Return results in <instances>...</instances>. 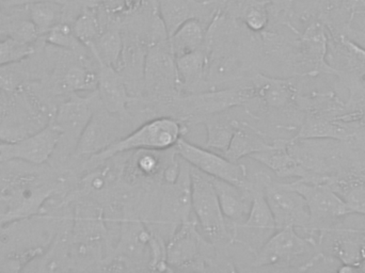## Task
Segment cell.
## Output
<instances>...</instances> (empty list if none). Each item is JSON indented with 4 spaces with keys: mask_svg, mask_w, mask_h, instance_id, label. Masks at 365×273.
Masks as SVG:
<instances>
[{
    "mask_svg": "<svg viewBox=\"0 0 365 273\" xmlns=\"http://www.w3.org/2000/svg\"><path fill=\"white\" fill-rule=\"evenodd\" d=\"M123 45L121 19L107 17L103 26L102 34L96 41L91 53L98 61V66L104 64L118 70L123 51Z\"/></svg>",
    "mask_w": 365,
    "mask_h": 273,
    "instance_id": "24",
    "label": "cell"
},
{
    "mask_svg": "<svg viewBox=\"0 0 365 273\" xmlns=\"http://www.w3.org/2000/svg\"><path fill=\"white\" fill-rule=\"evenodd\" d=\"M124 160L122 167V180L128 186H141L150 185L156 177L162 182L163 172L167 163L171 160L175 153L170 157L165 156L163 152L158 150H136Z\"/></svg>",
    "mask_w": 365,
    "mask_h": 273,
    "instance_id": "19",
    "label": "cell"
},
{
    "mask_svg": "<svg viewBox=\"0 0 365 273\" xmlns=\"http://www.w3.org/2000/svg\"><path fill=\"white\" fill-rule=\"evenodd\" d=\"M34 47L31 43L23 42L14 38L0 41V66L16 63L34 55Z\"/></svg>",
    "mask_w": 365,
    "mask_h": 273,
    "instance_id": "32",
    "label": "cell"
},
{
    "mask_svg": "<svg viewBox=\"0 0 365 273\" xmlns=\"http://www.w3.org/2000/svg\"><path fill=\"white\" fill-rule=\"evenodd\" d=\"M132 126V122L101 107L81 133L75 148V158L81 159L85 163L90 157L106 150L111 144L126 136V130Z\"/></svg>",
    "mask_w": 365,
    "mask_h": 273,
    "instance_id": "12",
    "label": "cell"
},
{
    "mask_svg": "<svg viewBox=\"0 0 365 273\" xmlns=\"http://www.w3.org/2000/svg\"><path fill=\"white\" fill-rule=\"evenodd\" d=\"M119 225V239L111 253L128 259L138 270L145 267L147 269L153 232L143 219L136 216H124L120 219Z\"/></svg>",
    "mask_w": 365,
    "mask_h": 273,
    "instance_id": "15",
    "label": "cell"
},
{
    "mask_svg": "<svg viewBox=\"0 0 365 273\" xmlns=\"http://www.w3.org/2000/svg\"><path fill=\"white\" fill-rule=\"evenodd\" d=\"M252 192V205L244 223L230 225L233 244H240L252 252H257L277 231L276 222L267 200L264 195L263 185L259 174H255L249 185Z\"/></svg>",
    "mask_w": 365,
    "mask_h": 273,
    "instance_id": "9",
    "label": "cell"
},
{
    "mask_svg": "<svg viewBox=\"0 0 365 273\" xmlns=\"http://www.w3.org/2000/svg\"><path fill=\"white\" fill-rule=\"evenodd\" d=\"M41 1H56L64 4V6H68L71 0H10V1L6 2V6H28V4Z\"/></svg>",
    "mask_w": 365,
    "mask_h": 273,
    "instance_id": "36",
    "label": "cell"
},
{
    "mask_svg": "<svg viewBox=\"0 0 365 273\" xmlns=\"http://www.w3.org/2000/svg\"><path fill=\"white\" fill-rule=\"evenodd\" d=\"M101 107L103 105L98 90L86 92V96H81V93L70 94L64 102L59 104L51 120V123L61 134L58 146H63L62 150L75 153L81 133L92 115Z\"/></svg>",
    "mask_w": 365,
    "mask_h": 273,
    "instance_id": "10",
    "label": "cell"
},
{
    "mask_svg": "<svg viewBox=\"0 0 365 273\" xmlns=\"http://www.w3.org/2000/svg\"><path fill=\"white\" fill-rule=\"evenodd\" d=\"M319 248L314 239L302 237L294 227L277 230L255 253L251 267L304 272L309 262L321 251Z\"/></svg>",
    "mask_w": 365,
    "mask_h": 273,
    "instance_id": "4",
    "label": "cell"
},
{
    "mask_svg": "<svg viewBox=\"0 0 365 273\" xmlns=\"http://www.w3.org/2000/svg\"><path fill=\"white\" fill-rule=\"evenodd\" d=\"M302 76L274 77L257 73L251 79L255 90V100L265 111L291 113L299 106L298 83Z\"/></svg>",
    "mask_w": 365,
    "mask_h": 273,
    "instance_id": "14",
    "label": "cell"
},
{
    "mask_svg": "<svg viewBox=\"0 0 365 273\" xmlns=\"http://www.w3.org/2000/svg\"><path fill=\"white\" fill-rule=\"evenodd\" d=\"M206 130V148L225 153L231 143L232 138L240 126V122L231 119L227 113L210 115L201 122Z\"/></svg>",
    "mask_w": 365,
    "mask_h": 273,
    "instance_id": "27",
    "label": "cell"
},
{
    "mask_svg": "<svg viewBox=\"0 0 365 273\" xmlns=\"http://www.w3.org/2000/svg\"><path fill=\"white\" fill-rule=\"evenodd\" d=\"M191 206L197 227L216 246L233 244L231 227L223 216L212 177L191 167Z\"/></svg>",
    "mask_w": 365,
    "mask_h": 273,
    "instance_id": "5",
    "label": "cell"
},
{
    "mask_svg": "<svg viewBox=\"0 0 365 273\" xmlns=\"http://www.w3.org/2000/svg\"><path fill=\"white\" fill-rule=\"evenodd\" d=\"M25 88L10 93V100L0 110L1 142L16 141L44 128L45 113L38 101Z\"/></svg>",
    "mask_w": 365,
    "mask_h": 273,
    "instance_id": "8",
    "label": "cell"
},
{
    "mask_svg": "<svg viewBox=\"0 0 365 273\" xmlns=\"http://www.w3.org/2000/svg\"><path fill=\"white\" fill-rule=\"evenodd\" d=\"M72 26L77 38L91 51L103 31L98 6L83 9Z\"/></svg>",
    "mask_w": 365,
    "mask_h": 273,
    "instance_id": "30",
    "label": "cell"
},
{
    "mask_svg": "<svg viewBox=\"0 0 365 273\" xmlns=\"http://www.w3.org/2000/svg\"><path fill=\"white\" fill-rule=\"evenodd\" d=\"M61 139L59 130L49 122L44 128L16 141L0 143V163H19L40 165L55 154Z\"/></svg>",
    "mask_w": 365,
    "mask_h": 273,
    "instance_id": "13",
    "label": "cell"
},
{
    "mask_svg": "<svg viewBox=\"0 0 365 273\" xmlns=\"http://www.w3.org/2000/svg\"><path fill=\"white\" fill-rule=\"evenodd\" d=\"M299 44L300 76L317 77L319 74L339 75L336 68L326 62L328 40L324 26L313 21L298 36Z\"/></svg>",
    "mask_w": 365,
    "mask_h": 273,
    "instance_id": "16",
    "label": "cell"
},
{
    "mask_svg": "<svg viewBox=\"0 0 365 273\" xmlns=\"http://www.w3.org/2000/svg\"><path fill=\"white\" fill-rule=\"evenodd\" d=\"M180 90L182 96L207 91L206 51L201 48L175 57Z\"/></svg>",
    "mask_w": 365,
    "mask_h": 273,
    "instance_id": "21",
    "label": "cell"
},
{
    "mask_svg": "<svg viewBox=\"0 0 365 273\" xmlns=\"http://www.w3.org/2000/svg\"><path fill=\"white\" fill-rule=\"evenodd\" d=\"M343 4L351 17L355 15H365V0H344Z\"/></svg>",
    "mask_w": 365,
    "mask_h": 273,
    "instance_id": "35",
    "label": "cell"
},
{
    "mask_svg": "<svg viewBox=\"0 0 365 273\" xmlns=\"http://www.w3.org/2000/svg\"><path fill=\"white\" fill-rule=\"evenodd\" d=\"M289 140L279 138L277 139V143L274 148L263 150V152L255 153V154L251 155L250 158L265 165L278 177H295L297 180H304L306 172L298 165L296 159L287 150Z\"/></svg>",
    "mask_w": 365,
    "mask_h": 273,
    "instance_id": "23",
    "label": "cell"
},
{
    "mask_svg": "<svg viewBox=\"0 0 365 273\" xmlns=\"http://www.w3.org/2000/svg\"><path fill=\"white\" fill-rule=\"evenodd\" d=\"M96 90L103 107L107 111L134 124V118L130 115V107L137 98L130 93L123 77L115 68L104 64L98 66Z\"/></svg>",
    "mask_w": 365,
    "mask_h": 273,
    "instance_id": "17",
    "label": "cell"
},
{
    "mask_svg": "<svg viewBox=\"0 0 365 273\" xmlns=\"http://www.w3.org/2000/svg\"><path fill=\"white\" fill-rule=\"evenodd\" d=\"M178 155L195 169L210 177L225 180L242 188H248L250 180L246 165L233 163L225 155L217 154L210 148H201L181 138L175 145Z\"/></svg>",
    "mask_w": 365,
    "mask_h": 273,
    "instance_id": "11",
    "label": "cell"
},
{
    "mask_svg": "<svg viewBox=\"0 0 365 273\" xmlns=\"http://www.w3.org/2000/svg\"><path fill=\"white\" fill-rule=\"evenodd\" d=\"M255 98L252 83L207 90L199 93L185 94L175 102L173 117L187 128L201 123L204 119L232 109L246 106Z\"/></svg>",
    "mask_w": 365,
    "mask_h": 273,
    "instance_id": "3",
    "label": "cell"
},
{
    "mask_svg": "<svg viewBox=\"0 0 365 273\" xmlns=\"http://www.w3.org/2000/svg\"><path fill=\"white\" fill-rule=\"evenodd\" d=\"M357 113H359V124L365 128V103Z\"/></svg>",
    "mask_w": 365,
    "mask_h": 273,
    "instance_id": "37",
    "label": "cell"
},
{
    "mask_svg": "<svg viewBox=\"0 0 365 273\" xmlns=\"http://www.w3.org/2000/svg\"><path fill=\"white\" fill-rule=\"evenodd\" d=\"M330 186L344 200L353 214L365 215V174L351 173L330 180Z\"/></svg>",
    "mask_w": 365,
    "mask_h": 273,
    "instance_id": "28",
    "label": "cell"
},
{
    "mask_svg": "<svg viewBox=\"0 0 365 273\" xmlns=\"http://www.w3.org/2000/svg\"><path fill=\"white\" fill-rule=\"evenodd\" d=\"M355 133L349 130L329 115L319 113H306L302 125L298 128L294 139H332L340 141H351L355 138Z\"/></svg>",
    "mask_w": 365,
    "mask_h": 273,
    "instance_id": "22",
    "label": "cell"
},
{
    "mask_svg": "<svg viewBox=\"0 0 365 273\" xmlns=\"http://www.w3.org/2000/svg\"><path fill=\"white\" fill-rule=\"evenodd\" d=\"M187 130L188 128L184 123L173 117H156L148 120L106 150L87 159L83 163V171H88L118 155L130 152H167L175 148L179 140L186 134Z\"/></svg>",
    "mask_w": 365,
    "mask_h": 273,
    "instance_id": "1",
    "label": "cell"
},
{
    "mask_svg": "<svg viewBox=\"0 0 365 273\" xmlns=\"http://www.w3.org/2000/svg\"><path fill=\"white\" fill-rule=\"evenodd\" d=\"M277 139L268 141L259 130L253 128L250 124L240 122L235 134L232 138L231 143L223 155L225 158L233 163H240V159L250 157L255 153L269 150L276 145Z\"/></svg>",
    "mask_w": 365,
    "mask_h": 273,
    "instance_id": "25",
    "label": "cell"
},
{
    "mask_svg": "<svg viewBox=\"0 0 365 273\" xmlns=\"http://www.w3.org/2000/svg\"><path fill=\"white\" fill-rule=\"evenodd\" d=\"M264 195L272 210L277 230L284 227L302 229L310 233L311 218L304 197L292 187L272 178L265 172H259Z\"/></svg>",
    "mask_w": 365,
    "mask_h": 273,
    "instance_id": "7",
    "label": "cell"
},
{
    "mask_svg": "<svg viewBox=\"0 0 365 273\" xmlns=\"http://www.w3.org/2000/svg\"><path fill=\"white\" fill-rule=\"evenodd\" d=\"M156 2L169 36L188 19H199L210 24L219 8L218 0H156Z\"/></svg>",
    "mask_w": 365,
    "mask_h": 273,
    "instance_id": "18",
    "label": "cell"
},
{
    "mask_svg": "<svg viewBox=\"0 0 365 273\" xmlns=\"http://www.w3.org/2000/svg\"><path fill=\"white\" fill-rule=\"evenodd\" d=\"M190 169L191 165L182 159L179 177L175 182H163L153 208L156 214L147 222L152 232L166 242L180 225L195 217L191 206Z\"/></svg>",
    "mask_w": 365,
    "mask_h": 273,
    "instance_id": "2",
    "label": "cell"
},
{
    "mask_svg": "<svg viewBox=\"0 0 365 273\" xmlns=\"http://www.w3.org/2000/svg\"><path fill=\"white\" fill-rule=\"evenodd\" d=\"M64 4L56 1H41L28 4L30 21L36 26L40 36H45L56 25L62 23Z\"/></svg>",
    "mask_w": 365,
    "mask_h": 273,
    "instance_id": "29",
    "label": "cell"
},
{
    "mask_svg": "<svg viewBox=\"0 0 365 273\" xmlns=\"http://www.w3.org/2000/svg\"><path fill=\"white\" fill-rule=\"evenodd\" d=\"M44 36L48 44L58 47V48L71 51V53H76L78 56L92 55L91 51L75 36L73 26L66 21H62L56 25Z\"/></svg>",
    "mask_w": 365,
    "mask_h": 273,
    "instance_id": "31",
    "label": "cell"
},
{
    "mask_svg": "<svg viewBox=\"0 0 365 273\" xmlns=\"http://www.w3.org/2000/svg\"><path fill=\"white\" fill-rule=\"evenodd\" d=\"M291 185L306 200L311 218L308 237L319 244L324 233L342 227L344 219L353 215L344 200L327 182L296 180Z\"/></svg>",
    "mask_w": 365,
    "mask_h": 273,
    "instance_id": "6",
    "label": "cell"
},
{
    "mask_svg": "<svg viewBox=\"0 0 365 273\" xmlns=\"http://www.w3.org/2000/svg\"><path fill=\"white\" fill-rule=\"evenodd\" d=\"M267 2L270 15L269 25L280 24L297 34L298 30L291 23L295 0H267Z\"/></svg>",
    "mask_w": 365,
    "mask_h": 273,
    "instance_id": "34",
    "label": "cell"
},
{
    "mask_svg": "<svg viewBox=\"0 0 365 273\" xmlns=\"http://www.w3.org/2000/svg\"><path fill=\"white\" fill-rule=\"evenodd\" d=\"M223 216L230 225L244 223L252 205L250 188H242L225 180L212 177Z\"/></svg>",
    "mask_w": 365,
    "mask_h": 273,
    "instance_id": "20",
    "label": "cell"
},
{
    "mask_svg": "<svg viewBox=\"0 0 365 273\" xmlns=\"http://www.w3.org/2000/svg\"><path fill=\"white\" fill-rule=\"evenodd\" d=\"M210 24L191 19L182 24L168 38L169 46L175 57L203 48Z\"/></svg>",
    "mask_w": 365,
    "mask_h": 273,
    "instance_id": "26",
    "label": "cell"
},
{
    "mask_svg": "<svg viewBox=\"0 0 365 273\" xmlns=\"http://www.w3.org/2000/svg\"><path fill=\"white\" fill-rule=\"evenodd\" d=\"M24 61L0 66V89L10 94L25 86L28 75Z\"/></svg>",
    "mask_w": 365,
    "mask_h": 273,
    "instance_id": "33",
    "label": "cell"
}]
</instances>
